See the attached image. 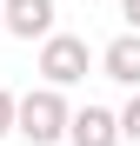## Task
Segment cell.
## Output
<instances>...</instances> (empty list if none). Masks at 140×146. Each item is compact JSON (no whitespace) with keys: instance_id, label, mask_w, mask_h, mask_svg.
<instances>
[{"instance_id":"cell-2","label":"cell","mask_w":140,"mask_h":146,"mask_svg":"<svg viewBox=\"0 0 140 146\" xmlns=\"http://www.w3.org/2000/svg\"><path fill=\"white\" fill-rule=\"evenodd\" d=\"M87 66H93V53H87L80 33H47V40H40V80H47V86H60V93L80 86Z\"/></svg>"},{"instance_id":"cell-6","label":"cell","mask_w":140,"mask_h":146,"mask_svg":"<svg viewBox=\"0 0 140 146\" xmlns=\"http://www.w3.org/2000/svg\"><path fill=\"white\" fill-rule=\"evenodd\" d=\"M120 139H133V146H140V86H133V100L120 106Z\"/></svg>"},{"instance_id":"cell-7","label":"cell","mask_w":140,"mask_h":146,"mask_svg":"<svg viewBox=\"0 0 140 146\" xmlns=\"http://www.w3.org/2000/svg\"><path fill=\"white\" fill-rule=\"evenodd\" d=\"M7 133H13V93L0 86V139H7Z\"/></svg>"},{"instance_id":"cell-1","label":"cell","mask_w":140,"mask_h":146,"mask_svg":"<svg viewBox=\"0 0 140 146\" xmlns=\"http://www.w3.org/2000/svg\"><path fill=\"white\" fill-rule=\"evenodd\" d=\"M67 119H74V106L60 100V86H40V93H20L13 100V133L27 146H60Z\"/></svg>"},{"instance_id":"cell-8","label":"cell","mask_w":140,"mask_h":146,"mask_svg":"<svg viewBox=\"0 0 140 146\" xmlns=\"http://www.w3.org/2000/svg\"><path fill=\"white\" fill-rule=\"evenodd\" d=\"M120 20H127V27H140V0H120Z\"/></svg>"},{"instance_id":"cell-3","label":"cell","mask_w":140,"mask_h":146,"mask_svg":"<svg viewBox=\"0 0 140 146\" xmlns=\"http://www.w3.org/2000/svg\"><path fill=\"white\" fill-rule=\"evenodd\" d=\"M0 33L47 40V33H54V0H0Z\"/></svg>"},{"instance_id":"cell-4","label":"cell","mask_w":140,"mask_h":146,"mask_svg":"<svg viewBox=\"0 0 140 146\" xmlns=\"http://www.w3.org/2000/svg\"><path fill=\"white\" fill-rule=\"evenodd\" d=\"M67 139H74V146H120V113H107V106H80L74 119H67Z\"/></svg>"},{"instance_id":"cell-5","label":"cell","mask_w":140,"mask_h":146,"mask_svg":"<svg viewBox=\"0 0 140 146\" xmlns=\"http://www.w3.org/2000/svg\"><path fill=\"white\" fill-rule=\"evenodd\" d=\"M100 73H107V80H120V86H140V27H127L120 40H107Z\"/></svg>"}]
</instances>
